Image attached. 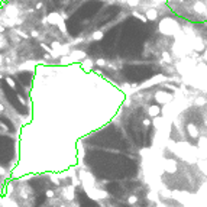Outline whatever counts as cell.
Wrapping results in <instances>:
<instances>
[{
    "label": "cell",
    "mask_w": 207,
    "mask_h": 207,
    "mask_svg": "<svg viewBox=\"0 0 207 207\" xmlns=\"http://www.w3.org/2000/svg\"><path fill=\"white\" fill-rule=\"evenodd\" d=\"M46 197H48V199H52V197H54V191H51V190L46 191Z\"/></svg>",
    "instance_id": "cell-2"
},
{
    "label": "cell",
    "mask_w": 207,
    "mask_h": 207,
    "mask_svg": "<svg viewBox=\"0 0 207 207\" xmlns=\"http://www.w3.org/2000/svg\"><path fill=\"white\" fill-rule=\"evenodd\" d=\"M136 201H138V197H136V196H130V197L128 199V203H129V204H135Z\"/></svg>",
    "instance_id": "cell-1"
},
{
    "label": "cell",
    "mask_w": 207,
    "mask_h": 207,
    "mask_svg": "<svg viewBox=\"0 0 207 207\" xmlns=\"http://www.w3.org/2000/svg\"><path fill=\"white\" fill-rule=\"evenodd\" d=\"M158 207H165V204H161V203H158Z\"/></svg>",
    "instance_id": "cell-3"
}]
</instances>
